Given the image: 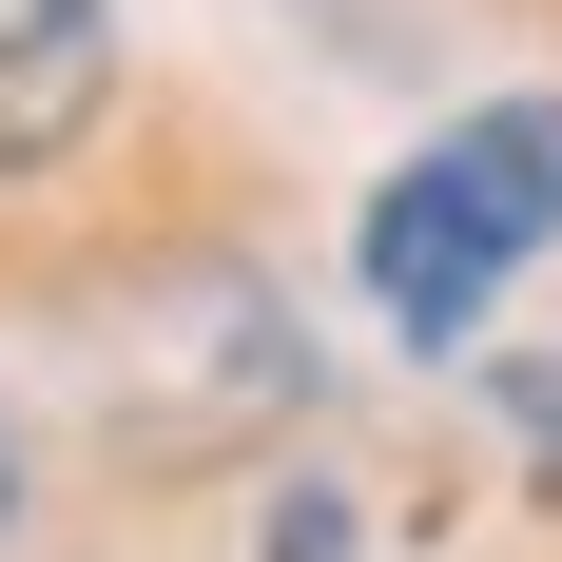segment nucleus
<instances>
[{"label": "nucleus", "instance_id": "f257e3e1", "mask_svg": "<svg viewBox=\"0 0 562 562\" xmlns=\"http://www.w3.org/2000/svg\"><path fill=\"white\" fill-rule=\"evenodd\" d=\"M543 233H562V98H505L369 194V291H389V330H465L505 252H543Z\"/></svg>", "mask_w": 562, "mask_h": 562}, {"label": "nucleus", "instance_id": "f03ea898", "mask_svg": "<svg viewBox=\"0 0 562 562\" xmlns=\"http://www.w3.org/2000/svg\"><path fill=\"white\" fill-rule=\"evenodd\" d=\"M116 78V20L98 0H0V175H40Z\"/></svg>", "mask_w": 562, "mask_h": 562}, {"label": "nucleus", "instance_id": "7ed1b4c3", "mask_svg": "<svg viewBox=\"0 0 562 562\" xmlns=\"http://www.w3.org/2000/svg\"><path fill=\"white\" fill-rule=\"evenodd\" d=\"M0 524H20V427H0Z\"/></svg>", "mask_w": 562, "mask_h": 562}]
</instances>
